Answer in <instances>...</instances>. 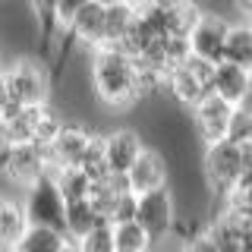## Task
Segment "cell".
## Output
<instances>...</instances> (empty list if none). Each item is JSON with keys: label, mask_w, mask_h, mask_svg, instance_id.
Instances as JSON below:
<instances>
[{"label": "cell", "mask_w": 252, "mask_h": 252, "mask_svg": "<svg viewBox=\"0 0 252 252\" xmlns=\"http://www.w3.org/2000/svg\"><path fill=\"white\" fill-rule=\"evenodd\" d=\"M92 94L94 101H101L107 110H132L139 101H145L148 94L164 89L161 76L152 66H145L132 54L120 51V47H98L92 51Z\"/></svg>", "instance_id": "1"}, {"label": "cell", "mask_w": 252, "mask_h": 252, "mask_svg": "<svg viewBox=\"0 0 252 252\" xmlns=\"http://www.w3.org/2000/svg\"><path fill=\"white\" fill-rule=\"evenodd\" d=\"M94 129H89L85 123L79 120H63L57 139L47 145V161H51V170L60 167H79L85 158V148L92 145Z\"/></svg>", "instance_id": "11"}, {"label": "cell", "mask_w": 252, "mask_h": 252, "mask_svg": "<svg viewBox=\"0 0 252 252\" xmlns=\"http://www.w3.org/2000/svg\"><path fill=\"white\" fill-rule=\"evenodd\" d=\"M249 173H252V145L249 142L227 139V142L202 148V183L218 202H224Z\"/></svg>", "instance_id": "2"}, {"label": "cell", "mask_w": 252, "mask_h": 252, "mask_svg": "<svg viewBox=\"0 0 252 252\" xmlns=\"http://www.w3.org/2000/svg\"><path fill=\"white\" fill-rule=\"evenodd\" d=\"M29 230V218L19 195H0V243L19 246V240Z\"/></svg>", "instance_id": "16"}, {"label": "cell", "mask_w": 252, "mask_h": 252, "mask_svg": "<svg viewBox=\"0 0 252 252\" xmlns=\"http://www.w3.org/2000/svg\"><path fill=\"white\" fill-rule=\"evenodd\" d=\"M236 110H243L246 117H252V79H249V89H246V94H243V101H240Z\"/></svg>", "instance_id": "29"}, {"label": "cell", "mask_w": 252, "mask_h": 252, "mask_svg": "<svg viewBox=\"0 0 252 252\" xmlns=\"http://www.w3.org/2000/svg\"><path fill=\"white\" fill-rule=\"evenodd\" d=\"M29 10L35 16L38 29L44 32H54V10H57V0H29Z\"/></svg>", "instance_id": "26"}, {"label": "cell", "mask_w": 252, "mask_h": 252, "mask_svg": "<svg viewBox=\"0 0 252 252\" xmlns=\"http://www.w3.org/2000/svg\"><path fill=\"white\" fill-rule=\"evenodd\" d=\"M148 142L142 139L139 129L132 126H117V129L104 132V152H107V170L114 177H129L132 164L142 158Z\"/></svg>", "instance_id": "12"}, {"label": "cell", "mask_w": 252, "mask_h": 252, "mask_svg": "<svg viewBox=\"0 0 252 252\" xmlns=\"http://www.w3.org/2000/svg\"><path fill=\"white\" fill-rule=\"evenodd\" d=\"M0 73H3V54H0Z\"/></svg>", "instance_id": "34"}, {"label": "cell", "mask_w": 252, "mask_h": 252, "mask_svg": "<svg viewBox=\"0 0 252 252\" xmlns=\"http://www.w3.org/2000/svg\"><path fill=\"white\" fill-rule=\"evenodd\" d=\"M189 114H192V129H195V136H199L202 148L218 145V142H227V139H230L233 120H236V107L227 104L224 98L208 94V98H205L199 107H192Z\"/></svg>", "instance_id": "9"}, {"label": "cell", "mask_w": 252, "mask_h": 252, "mask_svg": "<svg viewBox=\"0 0 252 252\" xmlns=\"http://www.w3.org/2000/svg\"><path fill=\"white\" fill-rule=\"evenodd\" d=\"M79 167L89 173L94 183L104 180V177H110V170H107V152H104V132H94V136H92V145L85 148V158H82Z\"/></svg>", "instance_id": "24"}, {"label": "cell", "mask_w": 252, "mask_h": 252, "mask_svg": "<svg viewBox=\"0 0 252 252\" xmlns=\"http://www.w3.org/2000/svg\"><path fill=\"white\" fill-rule=\"evenodd\" d=\"M132 22H136V3H120L107 6V22H104V44L101 47H123L129 35Z\"/></svg>", "instance_id": "21"}, {"label": "cell", "mask_w": 252, "mask_h": 252, "mask_svg": "<svg viewBox=\"0 0 252 252\" xmlns=\"http://www.w3.org/2000/svg\"><path fill=\"white\" fill-rule=\"evenodd\" d=\"M224 60L233 66L252 73V26L249 22H233L230 35H227V47H224Z\"/></svg>", "instance_id": "18"}, {"label": "cell", "mask_w": 252, "mask_h": 252, "mask_svg": "<svg viewBox=\"0 0 252 252\" xmlns=\"http://www.w3.org/2000/svg\"><path fill=\"white\" fill-rule=\"evenodd\" d=\"M211 76H215V66H211V63H205L199 57H189L183 66H177L170 73L164 89H167V94L180 107L192 110L211 94Z\"/></svg>", "instance_id": "6"}, {"label": "cell", "mask_w": 252, "mask_h": 252, "mask_svg": "<svg viewBox=\"0 0 252 252\" xmlns=\"http://www.w3.org/2000/svg\"><path fill=\"white\" fill-rule=\"evenodd\" d=\"M69 236L60 230H51V227H29L26 236L19 240L16 252H63L69 246Z\"/></svg>", "instance_id": "22"}, {"label": "cell", "mask_w": 252, "mask_h": 252, "mask_svg": "<svg viewBox=\"0 0 252 252\" xmlns=\"http://www.w3.org/2000/svg\"><path fill=\"white\" fill-rule=\"evenodd\" d=\"M230 26L233 22L227 19V16H220L218 10H208V6H205L202 19L195 22L192 35H189V51H192V57L218 66V63L224 60V47H227Z\"/></svg>", "instance_id": "10"}, {"label": "cell", "mask_w": 252, "mask_h": 252, "mask_svg": "<svg viewBox=\"0 0 252 252\" xmlns=\"http://www.w3.org/2000/svg\"><path fill=\"white\" fill-rule=\"evenodd\" d=\"M249 79H252V73L233 66V63H227V60H220L215 66V76H211V94H218V98L227 101V104L240 107L243 94L249 89Z\"/></svg>", "instance_id": "15"}, {"label": "cell", "mask_w": 252, "mask_h": 252, "mask_svg": "<svg viewBox=\"0 0 252 252\" xmlns=\"http://www.w3.org/2000/svg\"><path fill=\"white\" fill-rule=\"evenodd\" d=\"M3 82L10 104L19 107H41L51 104V73L38 57H16L3 66Z\"/></svg>", "instance_id": "3"}, {"label": "cell", "mask_w": 252, "mask_h": 252, "mask_svg": "<svg viewBox=\"0 0 252 252\" xmlns=\"http://www.w3.org/2000/svg\"><path fill=\"white\" fill-rule=\"evenodd\" d=\"M63 252H79V246H76V243H69V246L63 249Z\"/></svg>", "instance_id": "33"}, {"label": "cell", "mask_w": 252, "mask_h": 252, "mask_svg": "<svg viewBox=\"0 0 252 252\" xmlns=\"http://www.w3.org/2000/svg\"><path fill=\"white\" fill-rule=\"evenodd\" d=\"M152 3H158V6H177V3H189V0H152ZM202 3V0H199Z\"/></svg>", "instance_id": "31"}, {"label": "cell", "mask_w": 252, "mask_h": 252, "mask_svg": "<svg viewBox=\"0 0 252 252\" xmlns=\"http://www.w3.org/2000/svg\"><path fill=\"white\" fill-rule=\"evenodd\" d=\"M205 3L189 0V3H177V6H164V29L170 38H189L195 29V22L202 19Z\"/></svg>", "instance_id": "17"}, {"label": "cell", "mask_w": 252, "mask_h": 252, "mask_svg": "<svg viewBox=\"0 0 252 252\" xmlns=\"http://www.w3.org/2000/svg\"><path fill=\"white\" fill-rule=\"evenodd\" d=\"M136 220L145 227V233L158 243L170 240L177 233V199H173V189H158V192H148V195H139V205H136Z\"/></svg>", "instance_id": "7"}, {"label": "cell", "mask_w": 252, "mask_h": 252, "mask_svg": "<svg viewBox=\"0 0 252 252\" xmlns=\"http://www.w3.org/2000/svg\"><path fill=\"white\" fill-rule=\"evenodd\" d=\"M79 252H117V243H114V224L104 220L98 224L92 233H85L82 240H76Z\"/></svg>", "instance_id": "25"}, {"label": "cell", "mask_w": 252, "mask_h": 252, "mask_svg": "<svg viewBox=\"0 0 252 252\" xmlns=\"http://www.w3.org/2000/svg\"><path fill=\"white\" fill-rule=\"evenodd\" d=\"M92 205L98 208V215L110 220V224H120V220H132L136 218V205H139V195L129 189L126 177H104L92 186Z\"/></svg>", "instance_id": "8"}, {"label": "cell", "mask_w": 252, "mask_h": 252, "mask_svg": "<svg viewBox=\"0 0 252 252\" xmlns=\"http://www.w3.org/2000/svg\"><path fill=\"white\" fill-rule=\"evenodd\" d=\"M51 173L47 148L41 145H0V177L16 189H26Z\"/></svg>", "instance_id": "5"}, {"label": "cell", "mask_w": 252, "mask_h": 252, "mask_svg": "<svg viewBox=\"0 0 252 252\" xmlns=\"http://www.w3.org/2000/svg\"><path fill=\"white\" fill-rule=\"evenodd\" d=\"M10 107V94H6V82H3V73H0V117H3V110Z\"/></svg>", "instance_id": "30"}, {"label": "cell", "mask_w": 252, "mask_h": 252, "mask_svg": "<svg viewBox=\"0 0 252 252\" xmlns=\"http://www.w3.org/2000/svg\"><path fill=\"white\" fill-rule=\"evenodd\" d=\"M19 199L26 208L29 227H51V230L66 233V199H63L51 173L41 177L38 183H32Z\"/></svg>", "instance_id": "4"}, {"label": "cell", "mask_w": 252, "mask_h": 252, "mask_svg": "<svg viewBox=\"0 0 252 252\" xmlns=\"http://www.w3.org/2000/svg\"><path fill=\"white\" fill-rule=\"evenodd\" d=\"M101 6H120V3H132V0H98Z\"/></svg>", "instance_id": "32"}, {"label": "cell", "mask_w": 252, "mask_h": 252, "mask_svg": "<svg viewBox=\"0 0 252 252\" xmlns=\"http://www.w3.org/2000/svg\"><path fill=\"white\" fill-rule=\"evenodd\" d=\"M180 240V252H215V246H211L208 233H205V227H195L192 233L186 236H177Z\"/></svg>", "instance_id": "28"}, {"label": "cell", "mask_w": 252, "mask_h": 252, "mask_svg": "<svg viewBox=\"0 0 252 252\" xmlns=\"http://www.w3.org/2000/svg\"><path fill=\"white\" fill-rule=\"evenodd\" d=\"M126 183L136 195H148V192H158V189H170V161L167 155L161 152L158 145H148L142 158L132 164Z\"/></svg>", "instance_id": "13"}, {"label": "cell", "mask_w": 252, "mask_h": 252, "mask_svg": "<svg viewBox=\"0 0 252 252\" xmlns=\"http://www.w3.org/2000/svg\"><path fill=\"white\" fill-rule=\"evenodd\" d=\"M51 177H54V183H57V189L63 192L66 205L69 202H82V199L92 195L94 180L82 167H60V170H51Z\"/></svg>", "instance_id": "20"}, {"label": "cell", "mask_w": 252, "mask_h": 252, "mask_svg": "<svg viewBox=\"0 0 252 252\" xmlns=\"http://www.w3.org/2000/svg\"><path fill=\"white\" fill-rule=\"evenodd\" d=\"M114 243L117 252H155V240L145 233V227L136 218L114 224Z\"/></svg>", "instance_id": "23"}, {"label": "cell", "mask_w": 252, "mask_h": 252, "mask_svg": "<svg viewBox=\"0 0 252 252\" xmlns=\"http://www.w3.org/2000/svg\"><path fill=\"white\" fill-rule=\"evenodd\" d=\"M249 26H252V19H249Z\"/></svg>", "instance_id": "35"}, {"label": "cell", "mask_w": 252, "mask_h": 252, "mask_svg": "<svg viewBox=\"0 0 252 252\" xmlns=\"http://www.w3.org/2000/svg\"><path fill=\"white\" fill-rule=\"evenodd\" d=\"M98 224H104V218L98 215V208L92 205V199L82 202H69L66 205V236L69 240H82L85 233H92Z\"/></svg>", "instance_id": "19"}, {"label": "cell", "mask_w": 252, "mask_h": 252, "mask_svg": "<svg viewBox=\"0 0 252 252\" xmlns=\"http://www.w3.org/2000/svg\"><path fill=\"white\" fill-rule=\"evenodd\" d=\"M92 0H57V10H54V29H63L76 19V13L82 10V6H89Z\"/></svg>", "instance_id": "27"}, {"label": "cell", "mask_w": 252, "mask_h": 252, "mask_svg": "<svg viewBox=\"0 0 252 252\" xmlns=\"http://www.w3.org/2000/svg\"><path fill=\"white\" fill-rule=\"evenodd\" d=\"M104 22H107V6H101L98 0H92L89 6H82V10L76 13V19L66 26V32L76 44L89 47V51H98V47L104 44Z\"/></svg>", "instance_id": "14"}]
</instances>
